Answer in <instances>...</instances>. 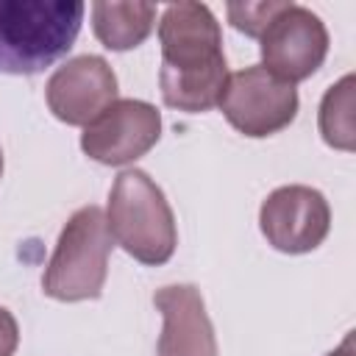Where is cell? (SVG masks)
I'll list each match as a JSON object with an SVG mask.
<instances>
[{
  "label": "cell",
  "mask_w": 356,
  "mask_h": 356,
  "mask_svg": "<svg viewBox=\"0 0 356 356\" xmlns=\"http://www.w3.org/2000/svg\"><path fill=\"white\" fill-rule=\"evenodd\" d=\"M325 356H353V331H350V334H345L342 345H339V348H334V350H331V353H325Z\"/></svg>",
  "instance_id": "15"
},
{
  "label": "cell",
  "mask_w": 356,
  "mask_h": 356,
  "mask_svg": "<svg viewBox=\"0 0 356 356\" xmlns=\"http://www.w3.org/2000/svg\"><path fill=\"white\" fill-rule=\"evenodd\" d=\"M153 303L164 317L159 356H217L214 325L206 314V303L197 286H161L156 289Z\"/></svg>",
  "instance_id": "10"
},
{
  "label": "cell",
  "mask_w": 356,
  "mask_h": 356,
  "mask_svg": "<svg viewBox=\"0 0 356 356\" xmlns=\"http://www.w3.org/2000/svg\"><path fill=\"white\" fill-rule=\"evenodd\" d=\"M117 75L103 56L67 58L44 86L47 108L67 125L86 128L117 100Z\"/></svg>",
  "instance_id": "9"
},
{
  "label": "cell",
  "mask_w": 356,
  "mask_h": 356,
  "mask_svg": "<svg viewBox=\"0 0 356 356\" xmlns=\"http://www.w3.org/2000/svg\"><path fill=\"white\" fill-rule=\"evenodd\" d=\"M217 106L231 128L250 139H264L292 125L300 100L295 83H286L261 64H253L228 75Z\"/></svg>",
  "instance_id": "5"
},
{
  "label": "cell",
  "mask_w": 356,
  "mask_h": 356,
  "mask_svg": "<svg viewBox=\"0 0 356 356\" xmlns=\"http://www.w3.org/2000/svg\"><path fill=\"white\" fill-rule=\"evenodd\" d=\"M159 89L170 108L200 114L220 103L228 81L222 31L206 3H170L159 22Z\"/></svg>",
  "instance_id": "1"
},
{
  "label": "cell",
  "mask_w": 356,
  "mask_h": 356,
  "mask_svg": "<svg viewBox=\"0 0 356 356\" xmlns=\"http://www.w3.org/2000/svg\"><path fill=\"white\" fill-rule=\"evenodd\" d=\"M156 25V6L142 0L128 3H92V31L97 42L108 50H134L139 47Z\"/></svg>",
  "instance_id": "11"
},
{
  "label": "cell",
  "mask_w": 356,
  "mask_h": 356,
  "mask_svg": "<svg viewBox=\"0 0 356 356\" xmlns=\"http://www.w3.org/2000/svg\"><path fill=\"white\" fill-rule=\"evenodd\" d=\"M111 234L100 206L78 209L61 228L56 250L44 267L42 289L61 303L95 300L108 275Z\"/></svg>",
  "instance_id": "4"
},
{
  "label": "cell",
  "mask_w": 356,
  "mask_h": 356,
  "mask_svg": "<svg viewBox=\"0 0 356 356\" xmlns=\"http://www.w3.org/2000/svg\"><path fill=\"white\" fill-rule=\"evenodd\" d=\"M259 228L275 250L289 256L309 253L328 236L331 206L325 195L312 186H278L264 197L259 209Z\"/></svg>",
  "instance_id": "8"
},
{
  "label": "cell",
  "mask_w": 356,
  "mask_h": 356,
  "mask_svg": "<svg viewBox=\"0 0 356 356\" xmlns=\"http://www.w3.org/2000/svg\"><path fill=\"white\" fill-rule=\"evenodd\" d=\"M261 67L286 83L312 78L328 56L325 22L306 6L286 3L259 36Z\"/></svg>",
  "instance_id": "6"
},
{
  "label": "cell",
  "mask_w": 356,
  "mask_h": 356,
  "mask_svg": "<svg viewBox=\"0 0 356 356\" xmlns=\"http://www.w3.org/2000/svg\"><path fill=\"white\" fill-rule=\"evenodd\" d=\"M106 225L111 239L139 264L159 267L178 245L175 214L161 186L145 170H122L108 192Z\"/></svg>",
  "instance_id": "3"
},
{
  "label": "cell",
  "mask_w": 356,
  "mask_h": 356,
  "mask_svg": "<svg viewBox=\"0 0 356 356\" xmlns=\"http://www.w3.org/2000/svg\"><path fill=\"white\" fill-rule=\"evenodd\" d=\"M353 75L339 78L320 100V134L323 142L337 150H353L356 147V122H353Z\"/></svg>",
  "instance_id": "12"
},
{
  "label": "cell",
  "mask_w": 356,
  "mask_h": 356,
  "mask_svg": "<svg viewBox=\"0 0 356 356\" xmlns=\"http://www.w3.org/2000/svg\"><path fill=\"white\" fill-rule=\"evenodd\" d=\"M81 0H0V72L36 75L78 39Z\"/></svg>",
  "instance_id": "2"
},
{
  "label": "cell",
  "mask_w": 356,
  "mask_h": 356,
  "mask_svg": "<svg viewBox=\"0 0 356 356\" xmlns=\"http://www.w3.org/2000/svg\"><path fill=\"white\" fill-rule=\"evenodd\" d=\"M161 136V114L147 100L117 97L81 134V150L106 167H122L142 159Z\"/></svg>",
  "instance_id": "7"
},
{
  "label": "cell",
  "mask_w": 356,
  "mask_h": 356,
  "mask_svg": "<svg viewBox=\"0 0 356 356\" xmlns=\"http://www.w3.org/2000/svg\"><path fill=\"white\" fill-rule=\"evenodd\" d=\"M0 178H3V150H0Z\"/></svg>",
  "instance_id": "16"
},
{
  "label": "cell",
  "mask_w": 356,
  "mask_h": 356,
  "mask_svg": "<svg viewBox=\"0 0 356 356\" xmlns=\"http://www.w3.org/2000/svg\"><path fill=\"white\" fill-rule=\"evenodd\" d=\"M19 345V325H17V317L0 306V356H14Z\"/></svg>",
  "instance_id": "14"
},
{
  "label": "cell",
  "mask_w": 356,
  "mask_h": 356,
  "mask_svg": "<svg viewBox=\"0 0 356 356\" xmlns=\"http://www.w3.org/2000/svg\"><path fill=\"white\" fill-rule=\"evenodd\" d=\"M286 3L284 0H256V3H228L225 11H228V22L242 31L245 36H253L259 39L261 31L270 25V19L284 8Z\"/></svg>",
  "instance_id": "13"
}]
</instances>
